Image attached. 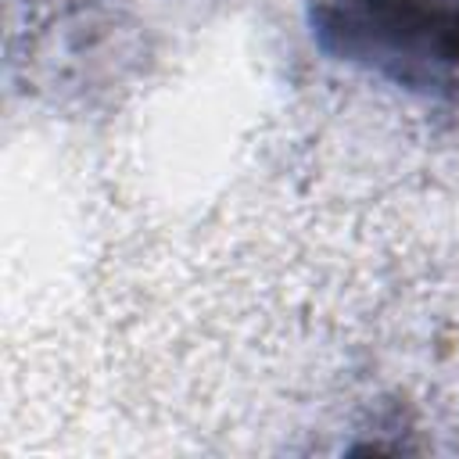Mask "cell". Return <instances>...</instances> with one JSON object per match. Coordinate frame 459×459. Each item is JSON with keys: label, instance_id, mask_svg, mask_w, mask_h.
<instances>
[{"label": "cell", "instance_id": "1", "mask_svg": "<svg viewBox=\"0 0 459 459\" xmlns=\"http://www.w3.org/2000/svg\"><path fill=\"white\" fill-rule=\"evenodd\" d=\"M312 43L391 86L441 97L459 82V0H312Z\"/></svg>", "mask_w": 459, "mask_h": 459}]
</instances>
